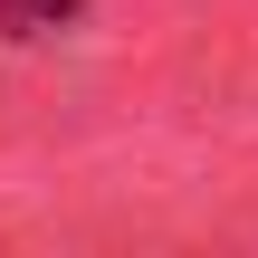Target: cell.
<instances>
[{
  "instance_id": "obj_1",
  "label": "cell",
  "mask_w": 258,
  "mask_h": 258,
  "mask_svg": "<svg viewBox=\"0 0 258 258\" xmlns=\"http://www.w3.org/2000/svg\"><path fill=\"white\" fill-rule=\"evenodd\" d=\"M77 10H86V0H19V19H48V29H67Z\"/></svg>"
}]
</instances>
